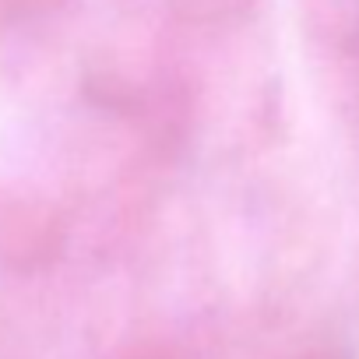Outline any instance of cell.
I'll list each match as a JSON object with an SVG mask.
<instances>
[{
  "mask_svg": "<svg viewBox=\"0 0 359 359\" xmlns=\"http://www.w3.org/2000/svg\"><path fill=\"white\" fill-rule=\"evenodd\" d=\"M67 222L60 208L22 184H0V268L43 275L64 257Z\"/></svg>",
  "mask_w": 359,
  "mask_h": 359,
  "instance_id": "obj_1",
  "label": "cell"
},
{
  "mask_svg": "<svg viewBox=\"0 0 359 359\" xmlns=\"http://www.w3.org/2000/svg\"><path fill=\"white\" fill-rule=\"evenodd\" d=\"M127 359H176V355H172V348H165V345H141V348H134Z\"/></svg>",
  "mask_w": 359,
  "mask_h": 359,
  "instance_id": "obj_2",
  "label": "cell"
}]
</instances>
